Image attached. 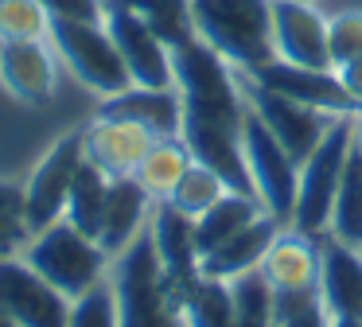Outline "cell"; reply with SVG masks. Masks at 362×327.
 <instances>
[{"label": "cell", "instance_id": "obj_1", "mask_svg": "<svg viewBox=\"0 0 362 327\" xmlns=\"http://www.w3.org/2000/svg\"><path fill=\"white\" fill-rule=\"evenodd\" d=\"M175 90L183 98V132L191 156L214 168L230 183V191L253 195L250 171L242 156V129H245V90L242 74L222 59L218 51L191 39L175 47ZM257 199V195H253Z\"/></svg>", "mask_w": 362, "mask_h": 327}, {"label": "cell", "instance_id": "obj_2", "mask_svg": "<svg viewBox=\"0 0 362 327\" xmlns=\"http://www.w3.org/2000/svg\"><path fill=\"white\" fill-rule=\"evenodd\" d=\"M110 280L117 296V327H187L183 292L168 280L148 230L113 257Z\"/></svg>", "mask_w": 362, "mask_h": 327}, {"label": "cell", "instance_id": "obj_3", "mask_svg": "<svg viewBox=\"0 0 362 327\" xmlns=\"http://www.w3.org/2000/svg\"><path fill=\"white\" fill-rule=\"evenodd\" d=\"M195 39L218 51L234 70L273 59V0H191Z\"/></svg>", "mask_w": 362, "mask_h": 327}, {"label": "cell", "instance_id": "obj_4", "mask_svg": "<svg viewBox=\"0 0 362 327\" xmlns=\"http://www.w3.org/2000/svg\"><path fill=\"white\" fill-rule=\"evenodd\" d=\"M28 265L40 272L43 280L59 288L63 296L78 300L82 292H90L94 285H102L110 277L113 257L102 249V241L82 234L78 226H71L66 218H55L51 226L35 230L20 249Z\"/></svg>", "mask_w": 362, "mask_h": 327}, {"label": "cell", "instance_id": "obj_5", "mask_svg": "<svg viewBox=\"0 0 362 327\" xmlns=\"http://www.w3.org/2000/svg\"><path fill=\"white\" fill-rule=\"evenodd\" d=\"M351 148H354V113H343L323 137V144L300 164V183L288 226L312 234V238H323L331 230V210H335L339 179H343Z\"/></svg>", "mask_w": 362, "mask_h": 327}, {"label": "cell", "instance_id": "obj_6", "mask_svg": "<svg viewBox=\"0 0 362 327\" xmlns=\"http://www.w3.org/2000/svg\"><path fill=\"white\" fill-rule=\"evenodd\" d=\"M51 47H55L59 62L71 70L78 86H86L98 98H113V93L129 90L125 62H121L117 47H113L105 23H86V20H51Z\"/></svg>", "mask_w": 362, "mask_h": 327}, {"label": "cell", "instance_id": "obj_7", "mask_svg": "<svg viewBox=\"0 0 362 327\" xmlns=\"http://www.w3.org/2000/svg\"><path fill=\"white\" fill-rule=\"evenodd\" d=\"M242 156H245V171L257 202L288 226L292 218V202H296V183H300V164L284 152V144L265 129L257 113H245V129H242Z\"/></svg>", "mask_w": 362, "mask_h": 327}, {"label": "cell", "instance_id": "obj_8", "mask_svg": "<svg viewBox=\"0 0 362 327\" xmlns=\"http://www.w3.org/2000/svg\"><path fill=\"white\" fill-rule=\"evenodd\" d=\"M82 160H86V144H82V125L66 129L59 140H51L43 148V156L35 160V168L24 179V210H28V226L43 230L55 218H63L66 210V195L74 187Z\"/></svg>", "mask_w": 362, "mask_h": 327}, {"label": "cell", "instance_id": "obj_9", "mask_svg": "<svg viewBox=\"0 0 362 327\" xmlns=\"http://www.w3.org/2000/svg\"><path fill=\"white\" fill-rule=\"evenodd\" d=\"M238 74H242V70H238ZM242 90H245V105L265 121V129L281 140L284 152L296 164H304L308 156L323 144L331 125L343 117V113H327V109L304 105V101L281 98V93H273V90H261V86H253L245 74H242Z\"/></svg>", "mask_w": 362, "mask_h": 327}, {"label": "cell", "instance_id": "obj_10", "mask_svg": "<svg viewBox=\"0 0 362 327\" xmlns=\"http://www.w3.org/2000/svg\"><path fill=\"white\" fill-rule=\"evenodd\" d=\"M105 31L117 47L133 86H175V54L172 43L160 39L133 8L121 0H105Z\"/></svg>", "mask_w": 362, "mask_h": 327}, {"label": "cell", "instance_id": "obj_11", "mask_svg": "<svg viewBox=\"0 0 362 327\" xmlns=\"http://www.w3.org/2000/svg\"><path fill=\"white\" fill-rule=\"evenodd\" d=\"M71 296H63L51 280H43L20 253L0 257V308L20 327H66Z\"/></svg>", "mask_w": 362, "mask_h": 327}, {"label": "cell", "instance_id": "obj_12", "mask_svg": "<svg viewBox=\"0 0 362 327\" xmlns=\"http://www.w3.org/2000/svg\"><path fill=\"white\" fill-rule=\"evenodd\" d=\"M59 54L51 39H28V43H0V86L12 101L28 109L51 105L59 86Z\"/></svg>", "mask_w": 362, "mask_h": 327}, {"label": "cell", "instance_id": "obj_13", "mask_svg": "<svg viewBox=\"0 0 362 327\" xmlns=\"http://www.w3.org/2000/svg\"><path fill=\"white\" fill-rule=\"evenodd\" d=\"M253 86L261 90H273L281 98L292 101H304V105L315 109H327V113H354L351 98H346L343 82H339L335 70H320V67H296V62H284V59H269L253 70H242Z\"/></svg>", "mask_w": 362, "mask_h": 327}, {"label": "cell", "instance_id": "obj_14", "mask_svg": "<svg viewBox=\"0 0 362 327\" xmlns=\"http://www.w3.org/2000/svg\"><path fill=\"white\" fill-rule=\"evenodd\" d=\"M273 51L296 67L331 70L327 12H320L315 0H273Z\"/></svg>", "mask_w": 362, "mask_h": 327}, {"label": "cell", "instance_id": "obj_15", "mask_svg": "<svg viewBox=\"0 0 362 327\" xmlns=\"http://www.w3.org/2000/svg\"><path fill=\"white\" fill-rule=\"evenodd\" d=\"M152 132L144 125L121 121V117H102L94 113L82 125V144H86V160L94 168H102L110 179L117 176H136L141 160L152 148Z\"/></svg>", "mask_w": 362, "mask_h": 327}, {"label": "cell", "instance_id": "obj_16", "mask_svg": "<svg viewBox=\"0 0 362 327\" xmlns=\"http://www.w3.org/2000/svg\"><path fill=\"white\" fill-rule=\"evenodd\" d=\"M315 292H320V304L331 319H339V316L362 319V249L323 234Z\"/></svg>", "mask_w": 362, "mask_h": 327}, {"label": "cell", "instance_id": "obj_17", "mask_svg": "<svg viewBox=\"0 0 362 327\" xmlns=\"http://www.w3.org/2000/svg\"><path fill=\"white\" fill-rule=\"evenodd\" d=\"M152 210H156V199L144 191V183L136 176H117L110 179V195H105V210H102V230H98V241L110 257L125 253L152 222Z\"/></svg>", "mask_w": 362, "mask_h": 327}, {"label": "cell", "instance_id": "obj_18", "mask_svg": "<svg viewBox=\"0 0 362 327\" xmlns=\"http://www.w3.org/2000/svg\"><path fill=\"white\" fill-rule=\"evenodd\" d=\"M94 113L144 125L156 140L183 132V98L175 86H129L113 98H102Z\"/></svg>", "mask_w": 362, "mask_h": 327}, {"label": "cell", "instance_id": "obj_19", "mask_svg": "<svg viewBox=\"0 0 362 327\" xmlns=\"http://www.w3.org/2000/svg\"><path fill=\"white\" fill-rule=\"evenodd\" d=\"M148 238L156 246V257L164 265L168 280H172L180 292H187L191 285L203 272V261H199V246H195V226L183 210H175L172 202H156L148 222Z\"/></svg>", "mask_w": 362, "mask_h": 327}, {"label": "cell", "instance_id": "obj_20", "mask_svg": "<svg viewBox=\"0 0 362 327\" xmlns=\"http://www.w3.org/2000/svg\"><path fill=\"white\" fill-rule=\"evenodd\" d=\"M261 277L273 292H312L320 280V238L296 226H281L261 261Z\"/></svg>", "mask_w": 362, "mask_h": 327}, {"label": "cell", "instance_id": "obj_21", "mask_svg": "<svg viewBox=\"0 0 362 327\" xmlns=\"http://www.w3.org/2000/svg\"><path fill=\"white\" fill-rule=\"evenodd\" d=\"M281 226L284 222H276L269 210L257 214L250 226H242L234 238H226L218 249H211V253L203 257V272L222 277V280H234V277H242V272L261 269V261H265V253H269V246H273V238H276Z\"/></svg>", "mask_w": 362, "mask_h": 327}, {"label": "cell", "instance_id": "obj_22", "mask_svg": "<svg viewBox=\"0 0 362 327\" xmlns=\"http://www.w3.org/2000/svg\"><path fill=\"white\" fill-rule=\"evenodd\" d=\"M257 214H265L253 195H242V191H226L214 207H206L199 218H191L195 226V246H199V261H203L211 249H218L226 238H234L242 226H250Z\"/></svg>", "mask_w": 362, "mask_h": 327}, {"label": "cell", "instance_id": "obj_23", "mask_svg": "<svg viewBox=\"0 0 362 327\" xmlns=\"http://www.w3.org/2000/svg\"><path fill=\"white\" fill-rule=\"evenodd\" d=\"M195 164V156H191L187 140L183 137H160L152 140L148 156L141 160V168H136V179L144 183V191L152 195L156 202L172 199L175 183L183 179V171Z\"/></svg>", "mask_w": 362, "mask_h": 327}, {"label": "cell", "instance_id": "obj_24", "mask_svg": "<svg viewBox=\"0 0 362 327\" xmlns=\"http://www.w3.org/2000/svg\"><path fill=\"white\" fill-rule=\"evenodd\" d=\"M183 319L187 327H234V285L199 272V280L183 292Z\"/></svg>", "mask_w": 362, "mask_h": 327}, {"label": "cell", "instance_id": "obj_25", "mask_svg": "<svg viewBox=\"0 0 362 327\" xmlns=\"http://www.w3.org/2000/svg\"><path fill=\"white\" fill-rule=\"evenodd\" d=\"M105 195H110V176H105L102 168H94L90 160H82L78 176H74V187H71V195H66L63 218H66L71 226H78L82 234L98 238V230H102Z\"/></svg>", "mask_w": 362, "mask_h": 327}, {"label": "cell", "instance_id": "obj_26", "mask_svg": "<svg viewBox=\"0 0 362 327\" xmlns=\"http://www.w3.org/2000/svg\"><path fill=\"white\" fill-rule=\"evenodd\" d=\"M331 238L362 249V148L354 144L346 156L343 179H339L335 210H331Z\"/></svg>", "mask_w": 362, "mask_h": 327}, {"label": "cell", "instance_id": "obj_27", "mask_svg": "<svg viewBox=\"0 0 362 327\" xmlns=\"http://www.w3.org/2000/svg\"><path fill=\"white\" fill-rule=\"evenodd\" d=\"M125 8H133L160 39L172 43V51L180 43L195 39V20H191V0H121Z\"/></svg>", "mask_w": 362, "mask_h": 327}, {"label": "cell", "instance_id": "obj_28", "mask_svg": "<svg viewBox=\"0 0 362 327\" xmlns=\"http://www.w3.org/2000/svg\"><path fill=\"white\" fill-rule=\"evenodd\" d=\"M226 191H230L226 179H222L214 168H206V164L195 160L187 171H183V179L175 183V191H172V199H168V202H172L175 210H183L187 218H199L206 207H214Z\"/></svg>", "mask_w": 362, "mask_h": 327}, {"label": "cell", "instance_id": "obj_29", "mask_svg": "<svg viewBox=\"0 0 362 327\" xmlns=\"http://www.w3.org/2000/svg\"><path fill=\"white\" fill-rule=\"evenodd\" d=\"M234 285V327H273V288L261 269L242 272Z\"/></svg>", "mask_w": 362, "mask_h": 327}, {"label": "cell", "instance_id": "obj_30", "mask_svg": "<svg viewBox=\"0 0 362 327\" xmlns=\"http://www.w3.org/2000/svg\"><path fill=\"white\" fill-rule=\"evenodd\" d=\"M51 35V12L43 0H0V43H28Z\"/></svg>", "mask_w": 362, "mask_h": 327}, {"label": "cell", "instance_id": "obj_31", "mask_svg": "<svg viewBox=\"0 0 362 327\" xmlns=\"http://www.w3.org/2000/svg\"><path fill=\"white\" fill-rule=\"evenodd\" d=\"M28 238H32V226H28L24 210V183L0 179V257L20 253Z\"/></svg>", "mask_w": 362, "mask_h": 327}, {"label": "cell", "instance_id": "obj_32", "mask_svg": "<svg viewBox=\"0 0 362 327\" xmlns=\"http://www.w3.org/2000/svg\"><path fill=\"white\" fill-rule=\"evenodd\" d=\"M320 292H273V327H327Z\"/></svg>", "mask_w": 362, "mask_h": 327}, {"label": "cell", "instance_id": "obj_33", "mask_svg": "<svg viewBox=\"0 0 362 327\" xmlns=\"http://www.w3.org/2000/svg\"><path fill=\"white\" fill-rule=\"evenodd\" d=\"M327 59L331 70H339L351 59H362V8L327 16Z\"/></svg>", "mask_w": 362, "mask_h": 327}, {"label": "cell", "instance_id": "obj_34", "mask_svg": "<svg viewBox=\"0 0 362 327\" xmlns=\"http://www.w3.org/2000/svg\"><path fill=\"white\" fill-rule=\"evenodd\" d=\"M66 327H117V296H113L110 277L71 304V323Z\"/></svg>", "mask_w": 362, "mask_h": 327}, {"label": "cell", "instance_id": "obj_35", "mask_svg": "<svg viewBox=\"0 0 362 327\" xmlns=\"http://www.w3.org/2000/svg\"><path fill=\"white\" fill-rule=\"evenodd\" d=\"M51 20H86L102 23L105 20V0H43Z\"/></svg>", "mask_w": 362, "mask_h": 327}, {"label": "cell", "instance_id": "obj_36", "mask_svg": "<svg viewBox=\"0 0 362 327\" xmlns=\"http://www.w3.org/2000/svg\"><path fill=\"white\" fill-rule=\"evenodd\" d=\"M335 74H339V82H343L346 98H351L354 113H358V109H362V59H351V62H343V67H339Z\"/></svg>", "mask_w": 362, "mask_h": 327}, {"label": "cell", "instance_id": "obj_37", "mask_svg": "<svg viewBox=\"0 0 362 327\" xmlns=\"http://www.w3.org/2000/svg\"><path fill=\"white\" fill-rule=\"evenodd\" d=\"M327 327H362V319H354V316H339V319H331Z\"/></svg>", "mask_w": 362, "mask_h": 327}, {"label": "cell", "instance_id": "obj_38", "mask_svg": "<svg viewBox=\"0 0 362 327\" xmlns=\"http://www.w3.org/2000/svg\"><path fill=\"white\" fill-rule=\"evenodd\" d=\"M354 144L362 148V109H358V113H354Z\"/></svg>", "mask_w": 362, "mask_h": 327}, {"label": "cell", "instance_id": "obj_39", "mask_svg": "<svg viewBox=\"0 0 362 327\" xmlns=\"http://www.w3.org/2000/svg\"><path fill=\"white\" fill-rule=\"evenodd\" d=\"M0 327H20V323H16V319H12L4 308H0Z\"/></svg>", "mask_w": 362, "mask_h": 327}]
</instances>
